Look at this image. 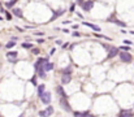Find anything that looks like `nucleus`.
I'll return each instance as SVG.
<instances>
[{
	"instance_id": "nucleus-4",
	"label": "nucleus",
	"mask_w": 134,
	"mask_h": 117,
	"mask_svg": "<svg viewBox=\"0 0 134 117\" xmlns=\"http://www.w3.org/2000/svg\"><path fill=\"white\" fill-rule=\"evenodd\" d=\"M53 113V108L52 107H48L46 111H40L39 112V116H42V117H48L50 114H52Z\"/></svg>"
},
{
	"instance_id": "nucleus-23",
	"label": "nucleus",
	"mask_w": 134,
	"mask_h": 117,
	"mask_svg": "<svg viewBox=\"0 0 134 117\" xmlns=\"http://www.w3.org/2000/svg\"><path fill=\"white\" fill-rule=\"evenodd\" d=\"M85 117H93V116H91V114H88V113H86V114H85Z\"/></svg>"
},
{
	"instance_id": "nucleus-8",
	"label": "nucleus",
	"mask_w": 134,
	"mask_h": 117,
	"mask_svg": "<svg viewBox=\"0 0 134 117\" xmlns=\"http://www.w3.org/2000/svg\"><path fill=\"white\" fill-rule=\"evenodd\" d=\"M117 53H118V50H117V48H115V47H113V48H111V50H109L108 57H115Z\"/></svg>"
},
{
	"instance_id": "nucleus-15",
	"label": "nucleus",
	"mask_w": 134,
	"mask_h": 117,
	"mask_svg": "<svg viewBox=\"0 0 134 117\" xmlns=\"http://www.w3.org/2000/svg\"><path fill=\"white\" fill-rule=\"evenodd\" d=\"M17 3V0H12V2H9V3H7V7H13L14 4Z\"/></svg>"
},
{
	"instance_id": "nucleus-9",
	"label": "nucleus",
	"mask_w": 134,
	"mask_h": 117,
	"mask_svg": "<svg viewBox=\"0 0 134 117\" xmlns=\"http://www.w3.org/2000/svg\"><path fill=\"white\" fill-rule=\"evenodd\" d=\"M83 25H86V26H88V27H91L93 30H95V31H99L100 29H99V26H96V25H94V23H88V22H83Z\"/></svg>"
},
{
	"instance_id": "nucleus-24",
	"label": "nucleus",
	"mask_w": 134,
	"mask_h": 117,
	"mask_svg": "<svg viewBox=\"0 0 134 117\" xmlns=\"http://www.w3.org/2000/svg\"><path fill=\"white\" fill-rule=\"evenodd\" d=\"M0 21H2V17H0Z\"/></svg>"
},
{
	"instance_id": "nucleus-6",
	"label": "nucleus",
	"mask_w": 134,
	"mask_h": 117,
	"mask_svg": "<svg viewBox=\"0 0 134 117\" xmlns=\"http://www.w3.org/2000/svg\"><path fill=\"white\" fill-rule=\"evenodd\" d=\"M7 57H8V60H10L12 63H14V61H16V57H17V52H14V51L8 52V53H7Z\"/></svg>"
},
{
	"instance_id": "nucleus-20",
	"label": "nucleus",
	"mask_w": 134,
	"mask_h": 117,
	"mask_svg": "<svg viewBox=\"0 0 134 117\" xmlns=\"http://www.w3.org/2000/svg\"><path fill=\"white\" fill-rule=\"evenodd\" d=\"M33 53H34V55H38V53H39V50H38V48H34V50H33Z\"/></svg>"
},
{
	"instance_id": "nucleus-5",
	"label": "nucleus",
	"mask_w": 134,
	"mask_h": 117,
	"mask_svg": "<svg viewBox=\"0 0 134 117\" xmlns=\"http://www.w3.org/2000/svg\"><path fill=\"white\" fill-rule=\"evenodd\" d=\"M70 79H72L70 73H64V74H63V77H61V82H63V83H69Z\"/></svg>"
},
{
	"instance_id": "nucleus-14",
	"label": "nucleus",
	"mask_w": 134,
	"mask_h": 117,
	"mask_svg": "<svg viewBox=\"0 0 134 117\" xmlns=\"http://www.w3.org/2000/svg\"><path fill=\"white\" fill-rule=\"evenodd\" d=\"M14 46H16V42H9V43H7V48H12Z\"/></svg>"
},
{
	"instance_id": "nucleus-19",
	"label": "nucleus",
	"mask_w": 134,
	"mask_h": 117,
	"mask_svg": "<svg viewBox=\"0 0 134 117\" xmlns=\"http://www.w3.org/2000/svg\"><path fill=\"white\" fill-rule=\"evenodd\" d=\"M113 22H116L117 25H120V26H125V23H122V22H120V21H117V20H113Z\"/></svg>"
},
{
	"instance_id": "nucleus-21",
	"label": "nucleus",
	"mask_w": 134,
	"mask_h": 117,
	"mask_svg": "<svg viewBox=\"0 0 134 117\" xmlns=\"http://www.w3.org/2000/svg\"><path fill=\"white\" fill-rule=\"evenodd\" d=\"M77 4H80V5H82V4H83V0H77Z\"/></svg>"
},
{
	"instance_id": "nucleus-12",
	"label": "nucleus",
	"mask_w": 134,
	"mask_h": 117,
	"mask_svg": "<svg viewBox=\"0 0 134 117\" xmlns=\"http://www.w3.org/2000/svg\"><path fill=\"white\" fill-rule=\"evenodd\" d=\"M56 90H57V92H59V96H61V98H65V92H64L63 87H60V86H59Z\"/></svg>"
},
{
	"instance_id": "nucleus-11",
	"label": "nucleus",
	"mask_w": 134,
	"mask_h": 117,
	"mask_svg": "<svg viewBox=\"0 0 134 117\" xmlns=\"http://www.w3.org/2000/svg\"><path fill=\"white\" fill-rule=\"evenodd\" d=\"M44 70H51L52 68H53V64H50V63H46V64H44L43 66H42Z\"/></svg>"
},
{
	"instance_id": "nucleus-10",
	"label": "nucleus",
	"mask_w": 134,
	"mask_h": 117,
	"mask_svg": "<svg viewBox=\"0 0 134 117\" xmlns=\"http://www.w3.org/2000/svg\"><path fill=\"white\" fill-rule=\"evenodd\" d=\"M13 14L17 16V17H22V10L20 8H14L13 9Z\"/></svg>"
},
{
	"instance_id": "nucleus-16",
	"label": "nucleus",
	"mask_w": 134,
	"mask_h": 117,
	"mask_svg": "<svg viewBox=\"0 0 134 117\" xmlns=\"http://www.w3.org/2000/svg\"><path fill=\"white\" fill-rule=\"evenodd\" d=\"M86 113H80V112H76L74 113V117H85Z\"/></svg>"
},
{
	"instance_id": "nucleus-17",
	"label": "nucleus",
	"mask_w": 134,
	"mask_h": 117,
	"mask_svg": "<svg viewBox=\"0 0 134 117\" xmlns=\"http://www.w3.org/2000/svg\"><path fill=\"white\" fill-rule=\"evenodd\" d=\"M44 91V86L42 85V86H39V89H38V94H39V95H40V94Z\"/></svg>"
},
{
	"instance_id": "nucleus-13",
	"label": "nucleus",
	"mask_w": 134,
	"mask_h": 117,
	"mask_svg": "<svg viewBox=\"0 0 134 117\" xmlns=\"http://www.w3.org/2000/svg\"><path fill=\"white\" fill-rule=\"evenodd\" d=\"M120 117H131V114H130V112H121Z\"/></svg>"
},
{
	"instance_id": "nucleus-18",
	"label": "nucleus",
	"mask_w": 134,
	"mask_h": 117,
	"mask_svg": "<svg viewBox=\"0 0 134 117\" xmlns=\"http://www.w3.org/2000/svg\"><path fill=\"white\" fill-rule=\"evenodd\" d=\"M22 47H24V48H31V44L30 43H24V44H22Z\"/></svg>"
},
{
	"instance_id": "nucleus-3",
	"label": "nucleus",
	"mask_w": 134,
	"mask_h": 117,
	"mask_svg": "<svg viewBox=\"0 0 134 117\" xmlns=\"http://www.w3.org/2000/svg\"><path fill=\"white\" fill-rule=\"evenodd\" d=\"M93 5H94V2H93V0H88V2H83V4H82V7H83V10H86V12L91 10Z\"/></svg>"
},
{
	"instance_id": "nucleus-7",
	"label": "nucleus",
	"mask_w": 134,
	"mask_h": 117,
	"mask_svg": "<svg viewBox=\"0 0 134 117\" xmlns=\"http://www.w3.org/2000/svg\"><path fill=\"white\" fill-rule=\"evenodd\" d=\"M60 104H61V107L64 108V109H66V111H70V107L68 104H66V100H65V98H63L61 100H60Z\"/></svg>"
},
{
	"instance_id": "nucleus-1",
	"label": "nucleus",
	"mask_w": 134,
	"mask_h": 117,
	"mask_svg": "<svg viewBox=\"0 0 134 117\" xmlns=\"http://www.w3.org/2000/svg\"><path fill=\"white\" fill-rule=\"evenodd\" d=\"M39 98H40V100L44 104H50V101H51V94L47 92V91H43L40 95H39Z\"/></svg>"
},
{
	"instance_id": "nucleus-2",
	"label": "nucleus",
	"mask_w": 134,
	"mask_h": 117,
	"mask_svg": "<svg viewBox=\"0 0 134 117\" xmlns=\"http://www.w3.org/2000/svg\"><path fill=\"white\" fill-rule=\"evenodd\" d=\"M120 58L122 60V63H130L131 61V55L128 52H120Z\"/></svg>"
},
{
	"instance_id": "nucleus-22",
	"label": "nucleus",
	"mask_w": 134,
	"mask_h": 117,
	"mask_svg": "<svg viewBox=\"0 0 134 117\" xmlns=\"http://www.w3.org/2000/svg\"><path fill=\"white\" fill-rule=\"evenodd\" d=\"M124 42H125V44H131V42H130V40H124Z\"/></svg>"
}]
</instances>
